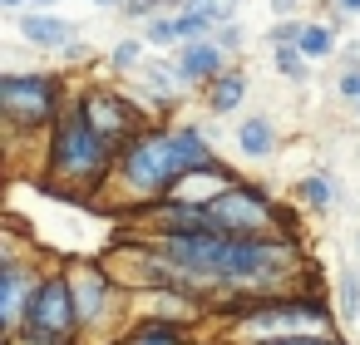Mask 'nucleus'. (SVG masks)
I'll return each instance as SVG.
<instances>
[{
  "label": "nucleus",
  "instance_id": "11",
  "mask_svg": "<svg viewBox=\"0 0 360 345\" xmlns=\"http://www.w3.org/2000/svg\"><path fill=\"white\" fill-rule=\"evenodd\" d=\"M173 153H178L183 183H188V178H202V173H217V168H222V163H217V153H212V143H207V134H202L198 124H178V129H173Z\"/></svg>",
  "mask_w": 360,
  "mask_h": 345
},
{
  "label": "nucleus",
  "instance_id": "2",
  "mask_svg": "<svg viewBox=\"0 0 360 345\" xmlns=\"http://www.w3.org/2000/svg\"><path fill=\"white\" fill-rule=\"evenodd\" d=\"M119 183L134 197L163 202L183 188V168L173 153V129H143L119 148Z\"/></svg>",
  "mask_w": 360,
  "mask_h": 345
},
{
  "label": "nucleus",
  "instance_id": "6",
  "mask_svg": "<svg viewBox=\"0 0 360 345\" xmlns=\"http://www.w3.org/2000/svg\"><path fill=\"white\" fill-rule=\"evenodd\" d=\"M207 212L217 217L222 237H271L281 227L276 202L262 188H252V183H227L222 193L207 197Z\"/></svg>",
  "mask_w": 360,
  "mask_h": 345
},
{
  "label": "nucleus",
  "instance_id": "20",
  "mask_svg": "<svg viewBox=\"0 0 360 345\" xmlns=\"http://www.w3.org/2000/svg\"><path fill=\"white\" fill-rule=\"evenodd\" d=\"M143 40H148L153 50H178V45H183L178 15H153V20H143Z\"/></svg>",
  "mask_w": 360,
  "mask_h": 345
},
{
  "label": "nucleus",
  "instance_id": "22",
  "mask_svg": "<svg viewBox=\"0 0 360 345\" xmlns=\"http://www.w3.org/2000/svg\"><path fill=\"white\" fill-rule=\"evenodd\" d=\"M183 6H188V11H198V15H207V20L222 30V25H232V20H237V6H242V0H183Z\"/></svg>",
  "mask_w": 360,
  "mask_h": 345
},
{
  "label": "nucleus",
  "instance_id": "28",
  "mask_svg": "<svg viewBox=\"0 0 360 345\" xmlns=\"http://www.w3.org/2000/svg\"><path fill=\"white\" fill-rule=\"evenodd\" d=\"M212 40H217V45H222V50L232 55V50H242V40H247V30H242V20H232V25H222V30H217Z\"/></svg>",
  "mask_w": 360,
  "mask_h": 345
},
{
  "label": "nucleus",
  "instance_id": "24",
  "mask_svg": "<svg viewBox=\"0 0 360 345\" xmlns=\"http://www.w3.org/2000/svg\"><path fill=\"white\" fill-rule=\"evenodd\" d=\"M173 6H178V0H129L124 15H129V20H153V15H168Z\"/></svg>",
  "mask_w": 360,
  "mask_h": 345
},
{
  "label": "nucleus",
  "instance_id": "10",
  "mask_svg": "<svg viewBox=\"0 0 360 345\" xmlns=\"http://www.w3.org/2000/svg\"><path fill=\"white\" fill-rule=\"evenodd\" d=\"M173 65H178V74H183L188 89H207V84L227 70V50H222L217 40H183V45L173 50Z\"/></svg>",
  "mask_w": 360,
  "mask_h": 345
},
{
  "label": "nucleus",
  "instance_id": "34",
  "mask_svg": "<svg viewBox=\"0 0 360 345\" xmlns=\"http://www.w3.org/2000/svg\"><path fill=\"white\" fill-rule=\"evenodd\" d=\"M35 6H55V0H35Z\"/></svg>",
  "mask_w": 360,
  "mask_h": 345
},
{
  "label": "nucleus",
  "instance_id": "16",
  "mask_svg": "<svg viewBox=\"0 0 360 345\" xmlns=\"http://www.w3.org/2000/svg\"><path fill=\"white\" fill-rule=\"evenodd\" d=\"M296 50H301V55H306L311 65L330 60V55H335V25H326V20H306V30H301Z\"/></svg>",
  "mask_w": 360,
  "mask_h": 345
},
{
  "label": "nucleus",
  "instance_id": "14",
  "mask_svg": "<svg viewBox=\"0 0 360 345\" xmlns=\"http://www.w3.org/2000/svg\"><path fill=\"white\" fill-rule=\"evenodd\" d=\"M242 99H247V74H242V70H222V74L207 84V109H212V114H237Z\"/></svg>",
  "mask_w": 360,
  "mask_h": 345
},
{
  "label": "nucleus",
  "instance_id": "25",
  "mask_svg": "<svg viewBox=\"0 0 360 345\" xmlns=\"http://www.w3.org/2000/svg\"><path fill=\"white\" fill-rule=\"evenodd\" d=\"M335 94H340L345 104H355V109H360V60H350V65H345V74L335 79Z\"/></svg>",
  "mask_w": 360,
  "mask_h": 345
},
{
  "label": "nucleus",
  "instance_id": "29",
  "mask_svg": "<svg viewBox=\"0 0 360 345\" xmlns=\"http://www.w3.org/2000/svg\"><path fill=\"white\" fill-rule=\"evenodd\" d=\"M340 306L360 320V281H355V276H340Z\"/></svg>",
  "mask_w": 360,
  "mask_h": 345
},
{
  "label": "nucleus",
  "instance_id": "13",
  "mask_svg": "<svg viewBox=\"0 0 360 345\" xmlns=\"http://www.w3.org/2000/svg\"><path fill=\"white\" fill-rule=\"evenodd\" d=\"M276 143H281V138H276V124H271V119L257 114V119H242V124H237V148H242L247 158H271Z\"/></svg>",
  "mask_w": 360,
  "mask_h": 345
},
{
  "label": "nucleus",
  "instance_id": "18",
  "mask_svg": "<svg viewBox=\"0 0 360 345\" xmlns=\"http://www.w3.org/2000/svg\"><path fill=\"white\" fill-rule=\"evenodd\" d=\"M124 345H183V335H178V325L173 320H143V325H134L129 330V340Z\"/></svg>",
  "mask_w": 360,
  "mask_h": 345
},
{
  "label": "nucleus",
  "instance_id": "21",
  "mask_svg": "<svg viewBox=\"0 0 360 345\" xmlns=\"http://www.w3.org/2000/svg\"><path fill=\"white\" fill-rule=\"evenodd\" d=\"M143 50H148V40H143V35H129V40H119V45L109 50V65H114L119 74L143 70Z\"/></svg>",
  "mask_w": 360,
  "mask_h": 345
},
{
  "label": "nucleus",
  "instance_id": "1",
  "mask_svg": "<svg viewBox=\"0 0 360 345\" xmlns=\"http://www.w3.org/2000/svg\"><path fill=\"white\" fill-rule=\"evenodd\" d=\"M119 148L89 124V114L79 109V99L60 114V124L50 129V148H45V188L65 193V197H94V188L119 168L114 163Z\"/></svg>",
  "mask_w": 360,
  "mask_h": 345
},
{
  "label": "nucleus",
  "instance_id": "9",
  "mask_svg": "<svg viewBox=\"0 0 360 345\" xmlns=\"http://www.w3.org/2000/svg\"><path fill=\"white\" fill-rule=\"evenodd\" d=\"M35 286H40V276H30V266L20 256H6V266H0V325H6V335H15L25 325Z\"/></svg>",
  "mask_w": 360,
  "mask_h": 345
},
{
  "label": "nucleus",
  "instance_id": "26",
  "mask_svg": "<svg viewBox=\"0 0 360 345\" xmlns=\"http://www.w3.org/2000/svg\"><path fill=\"white\" fill-rule=\"evenodd\" d=\"M301 30H306V20H271L266 45H296V40H301Z\"/></svg>",
  "mask_w": 360,
  "mask_h": 345
},
{
  "label": "nucleus",
  "instance_id": "12",
  "mask_svg": "<svg viewBox=\"0 0 360 345\" xmlns=\"http://www.w3.org/2000/svg\"><path fill=\"white\" fill-rule=\"evenodd\" d=\"M20 40L25 45H35V50H65L70 40H75V25L70 20H60V15H20Z\"/></svg>",
  "mask_w": 360,
  "mask_h": 345
},
{
  "label": "nucleus",
  "instance_id": "27",
  "mask_svg": "<svg viewBox=\"0 0 360 345\" xmlns=\"http://www.w3.org/2000/svg\"><path fill=\"white\" fill-rule=\"evenodd\" d=\"M247 345H345L340 335H276V340H247Z\"/></svg>",
  "mask_w": 360,
  "mask_h": 345
},
{
  "label": "nucleus",
  "instance_id": "35",
  "mask_svg": "<svg viewBox=\"0 0 360 345\" xmlns=\"http://www.w3.org/2000/svg\"><path fill=\"white\" fill-rule=\"evenodd\" d=\"M355 60H360V45H355Z\"/></svg>",
  "mask_w": 360,
  "mask_h": 345
},
{
  "label": "nucleus",
  "instance_id": "30",
  "mask_svg": "<svg viewBox=\"0 0 360 345\" xmlns=\"http://www.w3.org/2000/svg\"><path fill=\"white\" fill-rule=\"evenodd\" d=\"M296 11H301V0H271V15L276 20H296Z\"/></svg>",
  "mask_w": 360,
  "mask_h": 345
},
{
  "label": "nucleus",
  "instance_id": "36",
  "mask_svg": "<svg viewBox=\"0 0 360 345\" xmlns=\"http://www.w3.org/2000/svg\"><path fill=\"white\" fill-rule=\"evenodd\" d=\"M355 247H360V237H355Z\"/></svg>",
  "mask_w": 360,
  "mask_h": 345
},
{
  "label": "nucleus",
  "instance_id": "3",
  "mask_svg": "<svg viewBox=\"0 0 360 345\" xmlns=\"http://www.w3.org/2000/svg\"><path fill=\"white\" fill-rule=\"evenodd\" d=\"M79 311H75V296H70V276L65 266L40 276L35 296H30V311H25V325L11 335V345H75L79 335Z\"/></svg>",
  "mask_w": 360,
  "mask_h": 345
},
{
  "label": "nucleus",
  "instance_id": "17",
  "mask_svg": "<svg viewBox=\"0 0 360 345\" xmlns=\"http://www.w3.org/2000/svg\"><path fill=\"white\" fill-rule=\"evenodd\" d=\"M143 89L158 99V104H173L188 84H183V74H178V65H148L143 70Z\"/></svg>",
  "mask_w": 360,
  "mask_h": 345
},
{
  "label": "nucleus",
  "instance_id": "33",
  "mask_svg": "<svg viewBox=\"0 0 360 345\" xmlns=\"http://www.w3.org/2000/svg\"><path fill=\"white\" fill-rule=\"evenodd\" d=\"M94 6H119V11H124V6H129V0H94Z\"/></svg>",
  "mask_w": 360,
  "mask_h": 345
},
{
  "label": "nucleus",
  "instance_id": "5",
  "mask_svg": "<svg viewBox=\"0 0 360 345\" xmlns=\"http://www.w3.org/2000/svg\"><path fill=\"white\" fill-rule=\"evenodd\" d=\"M0 114H6V124L20 129V134L55 129L60 114H65L60 74H6L0 79Z\"/></svg>",
  "mask_w": 360,
  "mask_h": 345
},
{
  "label": "nucleus",
  "instance_id": "19",
  "mask_svg": "<svg viewBox=\"0 0 360 345\" xmlns=\"http://www.w3.org/2000/svg\"><path fill=\"white\" fill-rule=\"evenodd\" d=\"M271 65H276V74L291 79V84H301V79L311 74V60H306L296 45H271Z\"/></svg>",
  "mask_w": 360,
  "mask_h": 345
},
{
  "label": "nucleus",
  "instance_id": "15",
  "mask_svg": "<svg viewBox=\"0 0 360 345\" xmlns=\"http://www.w3.org/2000/svg\"><path fill=\"white\" fill-rule=\"evenodd\" d=\"M296 202H301L306 212H316V217H326V212L335 207V183H330L326 173H306V178L296 183Z\"/></svg>",
  "mask_w": 360,
  "mask_h": 345
},
{
  "label": "nucleus",
  "instance_id": "32",
  "mask_svg": "<svg viewBox=\"0 0 360 345\" xmlns=\"http://www.w3.org/2000/svg\"><path fill=\"white\" fill-rule=\"evenodd\" d=\"M0 6H6L11 15H20V11H25V0H0Z\"/></svg>",
  "mask_w": 360,
  "mask_h": 345
},
{
  "label": "nucleus",
  "instance_id": "23",
  "mask_svg": "<svg viewBox=\"0 0 360 345\" xmlns=\"http://www.w3.org/2000/svg\"><path fill=\"white\" fill-rule=\"evenodd\" d=\"M173 15H178V35H183V40H212V35H217V25H212L207 15L188 11V6H183V11H173Z\"/></svg>",
  "mask_w": 360,
  "mask_h": 345
},
{
  "label": "nucleus",
  "instance_id": "31",
  "mask_svg": "<svg viewBox=\"0 0 360 345\" xmlns=\"http://www.w3.org/2000/svg\"><path fill=\"white\" fill-rule=\"evenodd\" d=\"M335 11L340 15H360V0H335Z\"/></svg>",
  "mask_w": 360,
  "mask_h": 345
},
{
  "label": "nucleus",
  "instance_id": "7",
  "mask_svg": "<svg viewBox=\"0 0 360 345\" xmlns=\"http://www.w3.org/2000/svg\"><path fill=\"white\" fill-rule=\"evenodd\" d=\"M65 276H70V296H75V311H79V325L89 330V325H99L104 320V311L114 306V291H119V281H114V271L104 266V261H65Z\"/></svg>",
  "mask_w": 360,
  "mask_h": 345
},
{
  "label": "nucleus",
  "instance_id": "4",
  "mask_svg": "<svg viewBox=\"0 0 360 345\" xmlns=\"http://www.w3.org/2000/svg\"><path fill=\"white\" fill-rule=\"evenodd\" d=\"M237 325L252 330V340H276V335H335L330 306L316 296H266L237 311Z\"/></svg>",
  "mask_w": 360,
  "mask_h": 345
},
{
  "label": "nucleus",
  "instance_id": "8",
  "mask_svg": "<svg viewBox=\"0 0 360 345\" xmlns=\"http://www.w3.org/2000/svg\"><path fill=\"white\" fill-rule=\"evenodd\" d=\"M79 109L89 114V124H94L114 148H124L134 134H143V114H139L119 89H84V94H79Z\"/></svg>",
  "mask_w": 360,
  "mask_h": 345
}]
</instances>
